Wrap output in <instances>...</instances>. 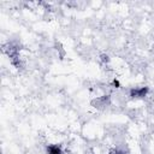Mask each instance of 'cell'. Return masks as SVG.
I'll list each match as a JSON object with an SVG mask.
<instances>
[{"label": "cell", "mask_w": 154, "mask_h": 154, "mask_svg": "<svg viewBox=\"0 0 154 154\" xmlns=\"http://www.w3.org/2000/svg\"><path fill=\"white\" fill-rule=\"evenodd\" d=\"M109 154H122V153H120L119 150H113V152H111Z\"/></svg>", "instance_id": "3957f363"}, {"label": "cell", "mask_w": 154, "mask_h": 154, "mask_svg": "<svg viewBox=\"0 0 154 154\" xmlns=\"http://www.w3.org/2000/svg\"><path fill=\"white\" fill-rule=\"evenodd\" d=\"M148 91V88L147 87H142L140 89H132L131 90V96L132 97H143Z\"/></svg>", "instance_id": "6da1fadb"}, {"label": "cell", "mask_w": 154, "mask_h": 154, "mask_svg": "<svg viewBox=\"0 0 154 154\" xmlns=\"http://www.w3.org/2000/svg\"><path fill=\"white\" fill-rule=\"evenodd\" d=\"M47 153L48 154H61V148L57 144H49L47 147Z\"/></svg>", "instance_id": "7a4b0ae2"}]
</instances>
